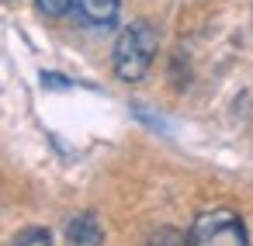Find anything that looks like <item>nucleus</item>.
Listing matches in <instances>:
<instances>
[{
    "label": "nucleus",
    "instance_id": "f257e3e1",
    "mask_svg": "<svg viewBox=\"0 0 253 246\" xmlns=\"http://www.w3.org/2000/svg\"><path fill=\"white\" fill-rule=\"evenodd\" d=\"M153 56H156V28L146 25V21H135L115 42V73L122 80L135 83L149 73Z\"/></svg>",
    "mask_w": 253,
    "mask_h": 246
},
{
    "label": "nucleus",
    "instance_id": "f03ea898",
    "mask_svg": "<svg viewBox=\"0 0 253 246\" xmlns=\"http://www.w3.org/2000/svg\"><path fill=\"white\" fill-rule=\"evenodd\" d=\"M187 239L191 246H250L246 225L232 208H205L194 218Z\"/></svg>",
    "mask_w": 253,
    "mask_h": 246
},
{
    "label": "nucleus",
    "instance_id": "7ed1b4c3",
    "mask_svg": "<svg viewBox=\"0 0 253 246\" xmlns=\"http://www.w3.org/2000/svg\"><path fill=\"white\" fill-rule=\"evenodd\" d=\"M118 7H122V0H73L77 18H80L84 25H90V28H108V25H115Z\"/></svg>",
    "mask_w": 253,
    "mask_h": 246
},
{
    "label": "nucleus",
    "instance_id": "20e7f679",
    "mask_svg": "<svg viewBox=\"0 0 253 246\" xmlns=\"http://www.w3.org/2000/svg\"><path fill=\"white\" fill-rule=\"evenodd\" d=\"M101 239H104V229H101L94 211H80L66 225V243L70 246H101Z\"/></svg>",
    "mask_w": 253,
    "mask_h": 246
},
{
    "label": "nucleus",
    "instance_id": "39448f33",
    "mask_svg": "<svg viewBox=\"0 0 253 246\" xmlns=\"http://www.w3.org/2000/svg\"><path fill=\"white\" fill-rule=\"evenodd\" d=\"M149 246H191V239L177 229H156L149 236Z\"/></svg>",
    "mask_w": 253,
    "mask_h": 246
},
{
    "label": "nucleus",
    "instance_id": "423d86ee",
    "mask_svg": "<svg viewBox=\"0 0 253 246\" xmlns=\"http://www.w3.org/2000/svg\"><path fill=\"white\" fill-rule=\"evenodd\" d=\"M14 246H52V239H49L45 229H25V232L18 236Z\"/></svg>",
    "mask_w": 253,
    "mask_h": 246
},
{
    "label": "nucleus",
    "instance_id": "0eeeda50",
    "mask_svg": "<svg viewBox=\"0 0 253 246\" xmlns=\"http://www.w3.org/2000/svg\"><path fill=\"white\" fill-rule=\"evenodd\" d=\"M35 4H39L42 14H49V18H63V14L73 7V0H35Z\"/></svg>",
    "mask_w": 253,
    "mask_h": 246
}]
</instances>
